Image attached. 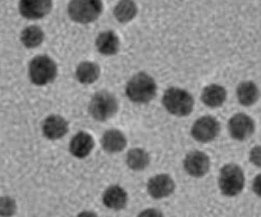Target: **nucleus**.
<instances>
[{
	"mask_svg": "<svg viewBox=\"0 0 261 217\" xmlns=\"http://www.w3.org/2000/svg\"><path fill=\"white\" fill-rule=\"evenodd\" d=\"M127 97L135 103H148L157 95V84L151 76L141 71L130 79L126 86Z\"/></svg>",
	"mask_w": 261,
	"mask_h": 217,
	"instance_id": "nucleus-1",
	"label": "nucleus"
},
{
	"mask_svg": "<svg viewBox=\"0 0 261 217\" xmlns=\"http://www.w3.org/2000/svg\"><path fill=\"white\" fill-rule=\"evenodd\" d=\"M162 103L169 113L179 117L190 115L194 107L192 95L179 88H171L165 91Z\"/></svg>",
	"mask_w": 261,
	"mask_h": 217,
	"instance_id": "nucleus-2",
	"label": "nucleus"
},
{
	"mask_svg": "<svg viewBox=\"0 0 261 217\" xmlns=\"http://www.w3.org/2000/svg\"><path fill=\"white\" fill-rule=\"evenodd\" d=\"M244 184V173L239 165L230 163L223 166L219 177V186L222 194L228 197H234L243 191Z\"/></svg>",
	"mask_w": 261,
	"mask_h": 217,
	"instance_id": "nucleus-3",
	"label": "nucleus"
},
{
	"mask_svg": "<svg viewBox=\"0 0 261 217\" xmlns=\"http://www.w3.org/2000/svg\"><path fill=\"white\" fill-rule=\"evenodd\" d=\"M118 101L115 96L107 91L95 94L89 105L90 115L97 122H106L116 115Z\"/></svg>",
	"mask_w": 261,
	"mask_h": 217,
	"instance_id": "nucleus-4",
	"label": "nucleus"
},
{
	"mask_svg": "<svg viewBox=\"0 0 261 217\" xmlns=\"http://www.w3.org/2000/svg\"><path fill=\"white\" fill-rule=\"evenodd\" d=\"M58 75L56 62L48 56H38L29 64V77L35 86H46L51 83Z\"/></svg>",
	"mask_w": 261,
	"mask_h": 217,
	"instance_id": "nucleus-5",
	"label": "nucleus"
},
{
	"mask_svg": "<svg viewBox=\"0 0 261 217\" xmlns=\"http://www.w3.org/2000/svg\"><path fill=\"white\" fill-rule=\"evenodd\" d=\"M99 0H73L68 4V15L79 23H90L96 20L103 10Z\"/></svg>",
	"mask_w": 261,
	"mask_h": 217,
	"instance_id": "nucleus-6",
	"label": "nucleus"
},
{
	"mask_svg": "<svg viewBox=\"0 0 261 217\" xmlns=\"http://www.w3.org/2000/svg\"><path fill=\"white\" fill-rule=\"evenodd\" d=\"M220 130V123L217 118L204 116L198 118L193 124L191 134L193 139L199 143H210L218 138Z\"/></svg>",
	"mask_w": 261,
	"mask_h": 217,
	"instance_id": "nucleus-7",
	"label": "nucleus"
},
{
	"mask_svg": "<svg viewBox=\"0 0 261 217\" xmlns=\"http://www.w3.org/2000/svg\"><path fill=\"white\" fill-rule=\"evenodd\" d=\"M255 122L253 118L244 113H238L233 115L228 122L229 134L233 140L245 141L253 135L255 132Z\"/></svg>",
	"mask_w": 261,
	"mask_h": 217,
	"instance_id": "nucleus-8",
	"label": "nucleus"
},
{
	"mask_svg": "<svg viewBox=\"0 0 261 217\" xmlns=\"http://www.w3.org/2000/svg\"><path fill=\"white\" fill-rule=\"evenodd\" d=\"M184 168L191 177H204L210 170V159L208 154L198 150L189 152L184 160Z\"/></svg>",
	"mask_w": 261,
	"mask_h": 217,
	"instance_id": "nucleus-9",
	"label": "nucleus"
},
{
	"mask_svg": "<svg viewBox=\"0 0 261 217\" xmlns=\"http://www.w3.org/2000/svg\"><path fill=\"white\" fill-rule=\"evenodd\" d=\"M175 191L174 180L167 174L152 177L147 182V192L153 199H163L171 196Z\"/></svg>",
	"mask_w": 261,
	"mask_h": 217,
	"instance_id": "nucleus-10",
	"label": "nucleus"
},
{
	"mask_svg": "<svg viewBox=\"0 0 261 217\" xmlns=\"http://www.w3.org/2000/svg\"><path fill=\"white\" fill-rule=\"evenodd\" d=\"M53 9L50 0H21L19 3L20 14L28 19H40L46 16Z\"/></svg>",
	"mask_w": 261,
	"mask_h": 217,
	"instance_id": "nucleus-11",
	"label": "nucleus"
},
{
	"mask_svg": "<svg viewBox=\"0 0 261 217\" xmlns=\"http://www.w3.org/2000/svg\"><path fill=\"white\" fill-rule=\"evenodd\" d=\"M69 125L67 120L60 115H50L43 122L42 131L46 139L50 141L60 140L67 134Z\"/></svg>",
	"mask_w": 261,
	"mask_h": 217,
	"instance_id": "nucleus-12",
	"label": "nucleus"
},
{
	"mask_svg": "<svg viewBox=\"0 0 261 217\" xmlns=\"http://www.w3.org/2000/svg\"><path fill=\"white\" fill-rule=\"evenodd\" d=\"M95 146L93 137L85 131H79L69 143V151L77 159H85Z\"/></svg>",
	"mask_w": 261,
	"mask_h": 217,
	"instance_id": "nucleus-13",
	"label": "nucleus"
},
{
	"mask_svg": "<svg viewBox=\"0 0 261 217\" xmlns=\"http://www.w3.org/2000/svg\"><path fill=\"white\" fill-rule=\"evenodd\" d=\"M102 202L110 210H123L128 202L127 192L120 185H111L105 191L102 195Z\"/></svg>",
	"mask_w": 261,
	"mask_h": 217,
	"instance_id": "nucleus-14",
	"label": "nucleus"
},
{
	"mask_svg": "<svg viewBox=\"0 0 261 217\" xmlns=\"http://www.w3.org/2000/svg\"><path fill=\"white\" fill-rule=\"evenodd\" d=\"M102 149L108 153L123 151L127 146V139L122 131L111 129L106 131L101 138Z\"/></svg>",
	"mask_w": 261,
	"mask_h": 217,
	"instance_id": "nucleus-15",
	"label": "nucleus"
},
{
	"mask_svg": "<svg viewBox=\"0 0 261 217\" xmlns=\"http://www.w3.org/2000/svg\"><path fill=\"white\" fill-rule=\"evenodd\" d=\"M121 42L113 31L101 32L96 39L97 50L103 56H114L120 51Z\"/></svg>",
	"mask_w": 261,
	"mask_h": 217,
	"instance_id": "nucleus-16",
	"label": "nucleus"
},
{
	"mask_svg": "<svg viewBox=\"0 0 261 217\" xmlns=\"http://www.w3.org/2000/svg\"><path fill=\"white\" fill-rule=\"evenodd\" d=\"M227 92L224 87L219 84H210L206 87L201 94V101L209 107H220L226 100Z\"/></svg>",
	"mask_w": 261,
	"mask_h": 217,
	"instance_id": "nucleus-17",
	"label": "nucleus"
},
{
	"mask_svg": "<svg viewBox=\"0 0 261 217\" xmlns=\"http://www.w3.org/2000/svg\"><path fill=\"white\" fill-rule=\"evenodd\" d=\"M237 96L242 105L251 106L255 104L259 98V90L252 81H244L237 88Z\"/></svg>",
	"mask_w": 261,
	"mask_h": 217,
	"instance_id": "nucleus-18",
	"label": "nucleus"
},
{
	"mask_svg": "<svg viewBox=\"0 0 261 217\" xmlns=\"http://www.w3.org/2000/svg\"><path fill=\"white\" fill-rule=\"evenodd\" d=\"M126 163L130 170L135 172L144 171L150 163V156L147 151L142 148H133L127 153Z\"/></svg>",
	"mask_w": 261,
	"mask_h": 217,
	"instance_id": "nucleus-19",
	"label": "nucleus"
},
{
	"mask_svg": "<svg viewBox=\"0 0 261 217\" xmlns=\"http://www.w3.org/2000/svg\"><path fill=\"white\" fill-rule=\"evenodd\" d=\"M100 67L97 63L86 61L81 62L76 69V77L82 84L94 83L99 78Z\"/></svg>",
	"mask_w": 261,
	"mask_h": 217,
	"instance_id": "nucleus-20",
	"label": "nucleus"
},
{
	"mask_svg": "<svg viewBox=\"0 0 261 217\" xmlns=\"http://www.w3.org/2000/svg\"><path fill=\"white\" fill-rule=\"evenodd\" d=\"M44 32L39 26H29L20 34V41L27 48H37L44 41Z\"/></svg>",
	"mask_w": 261,
	"mask_h": 217,
	"instance_id": "nucleus-21",
	"label": "nucleus"
},
{
	"mask_svg": "<svg viewBox=\"0 0 261 217\" xmlns=\"http://www.w3.org/2000/svg\"><path fill=\"white\" fill-rule=\"evenodd\" d=\"M138 14V8L134 2H120L114 8V16L120 22H129L133 20Z\"/></svg>",
	"mask_w": 261,
	"mask_h": 217,
	"instance_id": "nucleus-22",
	"label": "nucleus"
},
{
	"mask_svg": "<svg viewBox=\"0 0 261 217\" xmlns=\"http://www.w3.org/2000/svg\"><path fill=\"white\" fill-rule=\"evenodd\" d=\"M17 211L16 201L10 196L0 197V217H12Z\"/></svg>",
	"mask_w": 261,
	"mask_h": 217,
	"instance_id": "nucleus-23",
	"label": "nucleus"
},
{
	"mask_svg": "<svg viewBox=\"0 0 261 217\" xmlns=\"http://www.w3.org/2000/svg\"><path fill=\"white\" fill-rule=\"evenodd\" d=\"M250 160L255 166L260 167V146L254 147L252 149L250 153Z\"/></svg>",
	"mask_w": 261,
	"mask_h": 217,
	"instance_id": "nucleus-24",
	"label": "nucleus"
},
{
	"mask_svg": "<svg viewBox=\"0 0 261 217\" xmlns=\"http://www.w3.org/2000/svg\"><path fill=\"white\" fill-rule=\"evenodd\" d=\"M138 217H163L162 212H160L157 209H146L144 211H142Z\"/></svg>",
	"mask_w": 261,
	"mask_h": 217,
	"instance_id": "nucleus-25",
	"label": "nucleus"
},
{
	"mask_svg": "<svg viewBox=\"0 0 261 217\" xmlns=\"http://www.w3.org/2000/svg\"><path fill=\"white\" fill-rule=\"evenodd\" d=\"M260 176H257V178L254 180V184H253V188H254V192L256 193V194L258 196H260Z\"/></svg>",
	"mask_w": 261,
	"mask_h": 217,
	"instance_id": "nucleus-26",
	"label": "nucleus"
},
{
	"mask_svg": "<svg viewBox=\"0 0 261 217\" xmlns=\"http://www.w3.org/2000/svg\"><path fill=\"white\" fill-rule=\"evenodd\" d=\"M77 217H98V215L92 211H84L79 213Z\"/></svg>",
	"mask_w": 261,
	"mask_h": 217,
	"instance_id": "nucleus-27",
	"label": "nucleus"
}]
</instances>
